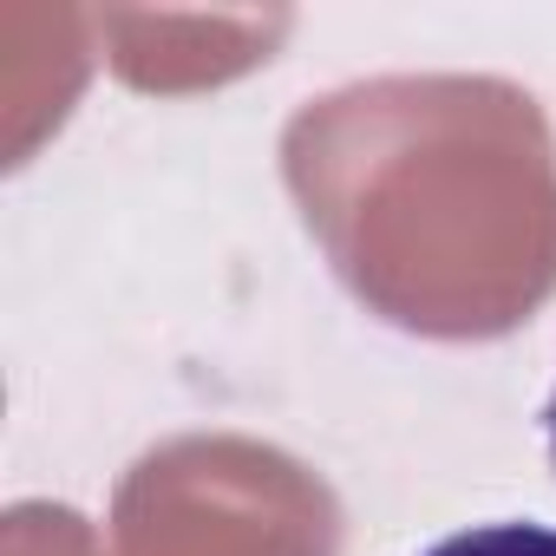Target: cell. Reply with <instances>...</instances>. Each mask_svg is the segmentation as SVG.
I'll use <instances>...</instances> for the list:
<instances>
[{"label": "cell", "mask_w": 556, "mask_h": 556, "mask_svg": "<svg viewBox=\"0 0 556 556\" xmlns=\"http://www.w3.org/2000/svg\"><path fill=\"white\" fill-rule=\"evenodd\" d=\"M426 556H556V523H530V517L471 523V530L432 543Z\"/></svg>", "instance_id": "6da1fadb"}, {"label": "cell", "mask_w": 556, "mask_h": 556, "mask_svg": "<svg viewBox=\"0 0 556 556\" xmlns=\"http://www.w3.org/2000/svg\"><path fill=\"white\" fill-rule=\"evenodd\" d=\"M543 419H549V458H556V400H549V413H543Z\"/></svg>", "instance_id": "7a4b0ae2"}]
</instances>
